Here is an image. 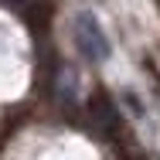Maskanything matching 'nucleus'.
Wrapping results in <instances>:
<instances>
[{
	"instance_id": "nucleus-1",
	"label": "nucleus",
	"mask_w": 160,
	"mask_h": 160,
	"mask_svg": "<svg viewBox=\"0 0 160 160\" xmlns=\"http://www.w3.org/2000/svg\"><path fill=\"white\" fill-rule=\"evenodd\" d=\"M75 44L89 62H106L109 58V38H106V31H102V24L92 10H82L75 17Z\"/></svg>"
}]
</instances>
